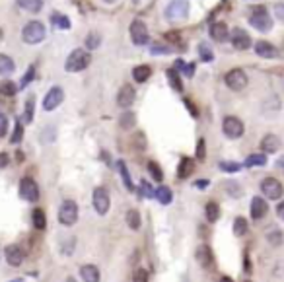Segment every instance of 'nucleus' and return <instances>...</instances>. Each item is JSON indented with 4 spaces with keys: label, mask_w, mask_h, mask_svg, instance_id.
Returning a JSON list of instances; mask_svg holds the SVG:
<instances>
[{
    "label": "nucleus",
    "mask_w": 284,
    "mask_h": 282,
    "mask_svg": "<svg viewBox=\"0 0 284 282\" xmlns=\"http://www.w3.org/2000/svg\"><path fill=\"white\" fill-rule=\"evenodd\" d=\"M90 62H92L90 51H86V49H74V51L68 55L66 62H64V70H66V72H80V70L88 68Z\"/></svg>",
    "instance_id": "nucleus-1"
},
{
    "label": "nucleus",
    "mask_w": 284,
    "mask_h": 282,
    "mask_svg": "<svg viewBox=\"0 0 284 282\" xmlns=\"http://www.w3.org/2000/svg\"><path fill=\"white\" fill-rule=\"evenodd\" d=\"M249 24H251L257 31H261V33H269V31L273 29V18H271V14L267 12L265 6H257V8L251 10Z\"/></svg>",
    "instance_id": "nucleus-2"
},
{
    "label": "nucleus",
    "mask_w": 284,
    "mask_h": 282,
    "mask_svg": "<svg viewBox=\"0 0 284 282\" xmlns=\"http://www.w3.org/2000/svg\"><path fill=\"white\" fill-rule=\"evenodd\" d=\"M45 35H47V29H45V26H43L41 22H29V24L24 27V31H22V39H24L27 45H37V43H41V41L45 39Z\"/></svg>",
    "instance_id": "nucleus-3"
},
{
    "label": "nucleus",
    "mask_w": 284,
    "mask_h": 282,
    "mask_svg": "<svg viewBox=\"0 0 284 282\" xmlns=\"http://www.w3.org/2000/svg\"><path fill=\"white\" fill-rule=\"evenodd\" d=\"M222 132L226 134L228 138H232V140L241 138L243 132H245V125H243V121H241L239 117L228 115V117H224V121H222Z\"/></svg>",
    "instance_id": "nucleus-4"
},
{
    "label": "nucleus",
    "mask_w": 284,
    "mask_h": 282,
    "mask_svg": "<svg viewBox=\"0 0 284 282\" xmlns=\"http://www.w3.org/2000/svg\"><path fill=\"white\" fill-rule=\"evenodd\" d=\"M129 31H130V39H132V43H134L136 47H142V45H148V43H150L148 27H146V24H144L142 20H132Z\"/></svg>",
    "instance_id": "nucleus-5"
},
{
    "label": "nucleus",
    "mask_w": 284,
    "mask_h": 282,
    "mask_svg": "<svg viewBox=\"0 0 284 282\" xmlns=\"http://www.w3.org/2000/svg\"><path fill=\"white\" fill-rule=\"evenodd\" d=\"M261 193L271 201H279V199H283L284 187L277 177H265L261 181Z\"/></svg>",
    "instance_id": "nucleus-6"
},
{
    "label": "nucleus",
    "mask_w": 284,
    "mask_h": 282,
    "mask_svg": "<svg viewBox=\"0 0 284 282\" xmlns=\"http://www.w3.org/2000/svg\"><path fill=\"white\" fill-rule=\"evenodd\" d=\"M78 220V205L74 201H64L58 208V222L62 226H74Z\"/></svg>",
    "instance_id": "nucleus-7"
},
{
    "label": "nucleus",
    "mask_w": 284,
    "mask_h": 282,
    "mask_svg": "<svg viewBox=\"0 0 284 282\" xmlns=\"http://www.w3.org/2000/svg\"><path fill=\"white\" fill-rule=\"evenodd\" d=\"M189 16V0H171L166 6V18L170 22H179Z\"/></svg>",
    "instance_id": "nucleus-8"
},
{
    "label": "nucleus",
    "mask_w": 284,
    "mask_h": 282,
    "mask_svg": "<svg viewBox=\"0 0 284 282\" xmlns=\"http://www.w3.org/2000/svg\"><path fill=\"white\" fill-rule=\"evenodd\" d=\"M92 203H94V208L100 216H105L109 212V206H111V199H109V193L105 187H96L94 189V197H92Z\"/></svg>",
    "instance_id": "nucleus-9"
},
{
    "label": "nucleus",
    "mask_w": 284,
    "mask_h": 282,
    "mask_svg": "<svg viewBox=\"0 0 284 282\" xmlns=\"http://www.w3.org/2000/svg\"><path fill=\"white\" fill-rule=\"evenodd\" d=\"M224 82H226V86L230 90L239 92V90H243V88L249 84V78H247L245 70H241V68H232L226 76H224Z\"/></svg>",
    "instance_id": "nucleus-10"
},
{
    "label": "nucleus",
    "mask_w": 284,
    "mask_h": 282,
    "mask_svg": "<svg viewBox=\"0 0 284 282\" xmlns=\"http://www.w3.org/2000/svg\"><path fill=\"white\" fill-rule=\"evenodd\" d=\"M20 197L27 203H35L39 199V187L31 177H24L20 181Z\"/></svg>",
    "instance_id": "nucleus-11"
},
{
    "label": "nucleus",
    "mask_w": 284,
    "mask_h": 282,
    "mask_svg": "<svg viewBox=\"0 0 284 282\" xmlns=\"http://www.w3.org/2000/svg\"><path fill=\"white\" fill-rule=\"evenodd\" d=\"M62 102H64V90L60 86H53L47 92V96L43 98V109L45 111H55Z\"/></svg>",
    "instance_id": "nucleus-12"
},
{
    "label": "nucleus",
    "mask_w": 284,
    "mask_h": 282,
    "mask_svg": "<svg viewBox=\"0 0 284 282\" xmlns=\"http://www.w3.org/2000/svg\"><path fill=\"white\" fill-rule=\"evenodd\" d=\"M230 41H232V45H233V49H237V51H247L249 47H251V37H249V33L245 31V29H241V27H235V29H232V33H230Z\"/></svg>",
    "instance_id": "nucleus-13"
},
{
    "label": "nucleus",
    "mask_w": 284,
    "mask_h": 282,
    "mask_svg": "<svg viewBox=\"0 0 284 282\" xmlns=\"http://www.w3.org/2000/svg\"><path fill=\"white\" fill-rule=\"evenodd\" d=\"M134 100H136V90L130 84H125L117 94V105L123 109H129L134 103Z\"/></svg>",
    "instance_id": "nucleus-14"
},
{
    "label": "nucleus",
    "mask_w": 284,
    "mask_h": 282,
    "mask_svg": "<svg viewBox=\"0 0 284 282\" xmlns=\"http://www.w3.org/2000/svg\"><path fill=\"white\" fill-rule=\"evenodd\" d=\"M195 259H197V263L203 267V269H210L212 267V263H214V255H212V249L208 247V245H199L197 247V251H195Z\"/></svg>",
    "instance_id": "nucleus-15"
},
{
    "label": "nucleus",
    "mask_w": 284,
    "mask_h": 282,
    "mask_svg": "<svg viewBox=\"0 0 284 282\" xmlns=\"http://www.w3.org/2000/svg\"><path fill=\"white\" fill-rule=\"evenodd\" d=\"M4 257H6V263L10 267H20L24 263V251L20 245H8L4 249Z\"/></svg>",
    "instance_id": "nucleus-16"
},
{
    "label": "nucleus",
    "mask_w": 284,
    "mask_h": 282,
    "mask_svg": "<svg viewBox=\"0 0 284 282\" xmlns=\"http://www.w3.org/2000/svg\"><path fill=\"white\" fill-rule=\"evenodd\" d=\"M283 146V140L277 136V134H265L263 140H261V150L263 154H275L279 152Z\"/></svg>",
    "instance_id": "nucleus-17"
},
{
    "label": "nucleus",
    "mask_w": 284,
    "mask_h": 282,
    "mask_svg": "<svg viewBox=\"0 0 284 282\" xmlns=\"http://www.w3.org/2000/svg\"><path fill=\"white\" fill-rule=\"evenodd\" d=\"M267 212H269L267 201L263 197H253V201H251V218L253 220H261V218L267 216Z\"/></svg>",
    "instance_id": "nucleus-18"
},
{
    "label": "nucleus",
    "mask_w": 284,
    "mask_h": 282,
    "mask_svg": "<svg viewBox=\"0 0 284 282\" xmlns=\"http://www.w3.org/2000/svg\"><path fill=\"white\" fill-rule=\"evenodd\" d=\"M255 55L261 56V58H277L279 49L275 45H271L269 41H257L255 43Z\"/></svg>",
    "instance_id": "nucleus-19"
},
{
    "label": "nucleus",
    "mask_w": 284,
    "mask_h": 282,
    "mask_svg": "<svg viewBox=\"0 0 284 282\" xmlns=\"http://www.w3.org/2000/svg\"><path fill=\"white\" fill-rule=\"evenodd\" d=\"M210 37H212L214 41H218V43L226 41L228 37H230V29H228L226 24H224V22H214V24L210 26Z\"/></svg>",
    "instance_id": "nucleus-20"
},
{
    "label": "nucleus",
    "mask_w": 284,
    "mask_h": 282,
    "mask_svg": "<svg viewBox=\"0 0 284 282\" xmlns=\"http://www.w3.org/2000/svg\"><path fill=\"white\" fill-rule=\"evenodd\" d=\"M80 279L84 282H100L102 275H100V269L96 265H84L80 269Z\"/></svg>",
    "instance_id": "nucleus-21"
},
{
    "label": "nucleus",
    "mask_w": 284,
    "mask_h": 282,
    "mask_svg": "<svg viewBox=\"0 0 284 282\" xmlns=\"http://www.w3.org/2000/svg\"><path fill=\"white\" fill-rule=\"evenodd\" d=\"M193 171H195V162L191 158H181V162L177 166V177L179 179H187V177L193 175Z\"/></svg>",
    "instance_id": "nucleus-22"
},
{
    "label": "nucleus",
    "mask_w": 284,
    "mask_h": 282,
    "mask_svg": "<svg viewBox=\"0 0 284 282\" xmlns=\"http://www.w3.org/2000/svg\"><path fill=\"white\" fill-rule=\"evenodd\" d=\"M150 76H152V68H150L148 64H138V66L132 68V78H134V82H138V84H144Z\"/></svg>",
    "instance_id": "nucleus-23"
},
{
    "label": "nucleus",
    "mask_w": 284,
    "mask_h": 282,
    "mask_svg": "<svg viewBox=\"0 0 284 282\" xmlns=\"http://www.w3.org/2000/svg\"><path fill=\"white\" fill-rule=\"evenodd\" d=\"M173 68H175L179 74L187 76V78H193V76H195V64H193V62H185V60L177 58L175 64H173Z\"/></svg>",
    "instance_id": "nucleus-24"
},
{
    "label": "nucleus",
    "mask_w": 284,
    "mask_h": 282,
    "mask_svg": "<svg viewBox=\"0 0 284 282\" xmlns=\"http://www.w3.org/2000/svg\"><path fill=\"white\" fill-rule=\"evenodd\" d=\"M18 6L29 14H37L43 8V0H18Z\"/></svg>",
    "instance_id": "nucleus-25"
},
{
    "label": "nucleus",
    "mask_w": 284,
    "mask_h": 282,
    "mask_svg": "<svg viewBox=\"0 0 284 282\" xmlns=\"http://www.w3.org/2000/svg\"><path fill=\"white\" fill-rule=\"evenodd\" d=\"M154 197L158 199V203H160V205H170L171 201H173V193H171L170 187H166V185H160V187L156 189Z\"/></svg>",
    "instance_id": "nucleus-26"
},
{
    "label": "nucleus",
    "mask_w": 284,
    "mask_h": 282,
    "mask_svg": "<svg viewBox=\"0 0 284 282\" xmlns=\"http://www.w3.org/2000/svg\"><path fill=\"white\" fill-rule=\"evenodd\" d=\"M166 76H168V82H170L171 90H175V92H183V82H181V76H179V72L175 70V68H170L168 72H166Z\"/></svg>",
    "instance_id": "nucleus-27"
},
{
    "label": "nucleus",
    "mask_w": 284,
    "mask_h": 282,
    "mask_svg": "<svg viewBox=\"0 0 284 282\" xmlns=\"http://www.w3.org/2000/svg\"><path fill=\"white\" fill-rule=\"evenodd\" d=\"M117 169H119V173H121V179H123L125 187H127L129 191H132V189H134V185H132V179H130V173H129L127 164H125L123 160H119V162H117Z\"/></svg>",
    "instance_id": "nucleus-28"
},
{
    "label": "nucleus",
    "mask_w": 284,
    "mask_h": 282,
    "mask_svg": "<svg viewBox=\"0 0 284 282\" xmlns=\"http://www.w3.org/2000/svg\"><path fill=\"white\" fill-rule=\"evenodd\" d=\"M267 164V154H251L245 160V168H263Z\"/></svg>",
    "instance_id": "nucleus-29"
},
{
    "label": "nucleus",
    "mask_w": 284,
    "mask_h": 282,
    "mask_svg": "<svg viewBox=\"0 0 284 282\" xmlns=\"http://www.w3.org/2000/svg\"><path fill=\"white\" fill-rule=\"evenodd\" d=\"M134 125H136V115L132 111H125L121 117H119V127H121V128L130 130Z\"/></svg>",
    "instance_id": "nucleus-30"
},
{
    "label": "nucleus",
    "mask_w": 284,
    "mask_h": 282,
    "mask_svg": "<svg viewBox=\"0 0 284 282\" xmlns=\"http://www.w3.org/2000/svg\"><path fill=\"white\" fill-rule=\"evenodd\" d=\"M51 24L58 27V29H70V20H68V16H64V14H60V12H53L51 14Z\"/></svg>",
    "instance_id": "nucleus-31"
},
{
    "label": "nucleus",
    "mask_w": 284,
    "mask_h": 282,
    "mask_svg": "<svg viewBox=\"0 0 284 282\" xmlns=\"http://www.w3.org/2000/svg\"><path fill=\"white\" fill-rule=\"evenodd\" d=\"M14 70H16V62L8 55H2V53H0V76L12 74Z\"/></svg>",
    "instance_id": "nucleus-32"
},
{
    "label": "nucleus",
    "mask_w": 284,
    "mask_h": 282,
    "mask_svg": "<svg viewBox=\"0 0 284 282\" xmlns=\"http://www.w3.org/2000/svg\"><path fill=\"white\" fill-rule=\"evenodd\" d=\"M125 220H127V226H129L130 230H138V228H140V224H142V220H140V214H138V210H134V208L127 210V214H125Z\"/></svg>",
    "instance_id": "nucleus-33"
},
{
    "label": "nucleus",
    "mask_w": 284,
    "mask_h": 282,
    "mask_svg": "<svg viewBox=\"0 0 284 282\" xmlns=\"http://www.w3.org/2000/svg\"><path fill=\"white\" fill-rule=\"evenodd\" d=\"M205 214H207V220L208 222H216L218 218H220V206H218V203H208L207 206H205Z\"/></svg>",
    "instance_id": "nucleus-34"
},
{
    "label": "nucleus",
    "mask_w": 284,
    "mask_h": 282,
    "mask_svg": "<svg viewBox=\"0 0 284 282\" xmlns=\"http://www.w3.org/2000/svg\"><path fill=\"white\" fill-rule=\"evenodd\" d=\"M31 222H33V226H35L37 230H45V226H47V216H45V212H43L41 208H35V210L31 212Z\"/></svg>",
    "instance_id": "nucleus-35"
},
{
    "label": "nucleus",
    "mask_w": 284,
    "mask_h": 282,
    "mask_svg": "<svg viewBox=\"0 0 284 282\" xmlns=\"http://www.w3.org/2000/svg\"><path fill=\"white\" fill-rule=\"evenodd\" d=\"M84 43H86V51H94V49H98L102 45V37H100V33L92 31V33H88Z\"/></svg>",
    "instance_id": "nucleus-36"
},
{
    "label": "nucleus",
    "mask_w": 284,
    "mask_h": 282,
    "mask_svg": "<svg viewBox=\"0 0 284 282\" xmlns=\"http://www.w3.org/2000/svg\"><path fill=\"white\" fill-rule=\"evenodd\" d=\"M199 56H201V60H205V62H212V60H214V51L210 49L208 43H201V45H199Z\"/></svg>",
    "instance_id": "nucleus-37"
},
{
    "label": "nucleus",
    "mask_w": 284,
    "mask_h": 282,
    "mask_svg": "<svg viewBox=\"0 0 284 282\" xmlns=\"http://www.w3.org/2000/svg\"><path fill=\"white\" fill-rule=\"evenodd\" d=\"M18 92V86L12 82V80H4V82H0V94L2 96H14Z\"/></svg>",
    "instance_id": "nucleus-38"
},
{
    "label": "nucleus",
    "mask_w": 284,
    "mask_h": 282,
    "mask_svg": "<svg viewBox=\"0 0 284 282\" xmlns=\"http://www.w3.org/2000/svg\"><path fill=\"white\" fill-rule=\"evenodd\" d=\"M245 231H247V220L243 216H237L233 220V233L235 235H245Z\"/></svg>",
    "instance_id": "nucleus-39"
},
{
    "label": "nucleus",
    "mask_w": 284,
    "mask_h": 282,
    "mask_svg": "<svg viewBox=\"0 0 284 282\" xmlns=\"http://www.w3.org/2000/svg\"><path fill=\"white\" fill-rule=\"evenodd\" d=\"M148 171H150V175H152L154 181H160V183H162V179H164V171H162V168H160L156 162H148Z\"/></svg>",
    "instance_id": "nucleus-40"
},
{
    "label": "nucleus",
    "mask_w": 284,
    "mask_h": 282,
    "mask_svg": "<svg viewBox=\"0 0 284 282\" xmlns=\"http://www.w3.org/2000/svg\"><path fill=\"white\" fill-rule=\"evenodd\" d=\"M218 168L222 169V171H226V173H237V171L241 169V164H237V162H228V160H224V162H220V164H218Z\"/></svg>",
    "instance_id": "nucleus-41"
},
{
    "label": "nucleus",
    "mask_w": 284,
    "mask_h": 282,
    "mask_svg": "<svg viewBox=\"0 0 284 282\" xmlns=\"http://www.w3.org/2000/svg\"><path fill=\"white\" fill-rule=\"evenodd\" d=\"M226 191L230 193V197H233V199H237V197H241V187L235 183V181H226Z\"/></svg>",
    "instance_id": "nucleus-42"
},
{
    "label": "nucleus",
    "mask_w": 284,
    "mask_h": 282,
    "mask_svg": "<svg viewBox=\"0 0 284 282\" xmlns=\"http://www.w3.org/2000/svg\"><path fill=\"white\" fill-rule=\"evenodd\" d=\"M140 193H142V197H146V199H154V189H152V185L146 181V179H142L140 181Z\"/></svg>",
    "instance_id": "nucleus-43"
},
{
    "label": "nucleus",
    "mask_w": 284,
    "mask_h": 282,
    "mask_svg": "<svg viewBox=\"0 0 284 282\" xmlns=\"http://www.w3.org/2000/svg\"><path fill=\"white\" fill-rule=\"evenodd\" d=\"M267 239H269L271 245H281L283 243V231L281 230H273V231L267 233Z\"/></svg>",
    "instance_id": "nucleus-44"
},
{
    "label": "nucleus",
    "mask_w": 284,
    "mask_h": 282,
    "mask_svg": "<svg viewBox=\"0 0 284 282\" xmlns=\"http://www.w3.org/2000/svg\"><path fill=\"white\" fill-rule=\"evenodd\" d=\"M205 158H207V142H205V138H199V142H197V160L203 162Z\"/></svg>",
    "instance_id": "nucleus-45"
},
{
    "label": "nucleus",
    "mask_w": 284,
    "mask_h": 282,
    "mask_svg": "<svg viewBox=\"0 0 284 282\" xmlns=\"http://www.w3.org/2000/svg\"><path fill=\"white\" fill-rule=\"evenodd\" d=\"M22 136H24V127H22V123L18 121V123H16V128H14V134H12V138H10V142H12V144H18V142L22 140Z\"/></svg>",
    "instance_id": "nucleus-46"
},
{
    "label": "nucleus",
    "mask_w": 284,
    "mask_h": 282,
    "mask_svg": "<svg viewBox=\"0 0 284 282\" xmlns=\"http://www.w3.org/2000/svg\"><path fill=\"white\" fill-rule=\"evenodd\" d=\"M150 51H152V55H170L171 47H168V45H152Z\"/></svg>",
    "instance_id": "nucleus-47"
},
{
    "label": "nucleus",
    "mask_w": 284,
    "mask_h": 282,
    "mask_svg": "<svg viewBox=\"0 0 284 282\" xmlns=\"http://www.w3.org/2000/svg\"><path fill=\"white\" fill-rule=\"evenodd\" d=\"M24 119H26V123H31V121H33V98H29L27 103H26V115H24Z\"/></svg>",
    "instance_id": "nucleus-48"
},
{
    "label": "nucleus",
    "mask_w": 284,
    "mask_h": 282,
    "mask_svg": "<svg viewBox=\"0 0 284 282\" xmlns=\"http://www.w3.org/2000/svg\"><path fill=\"white\" fill-rule=\"evenodd\" d=\"M33 78H35V66H29V68H27V72H26V76H24V80H22V84H20V86H22V88H26V86H27V84H29V82H31V80H33Z\"/></svg>",
    "instance_id": "nucleus-49"
},
{
    "label": "nucleus",
    "mask_w": 284,
    "mask_h": 282,
    "mask_svg": "<svg viewBox=\"0 0 284 282\" xmlns=\"http://www.w3.org/2000/svg\"><path fill=\"white\" fill-rule=\"evenodd\" d=\"M132 282H148V273L144 269H136L132 275Z\"/></svg>",
    "instance_id": "nucleus-50"
},
{
    "label": "nucleus",
    "mask_w": 284,
    "mask_h": 282,
    "mask_svg": "<svg viewBox=\"0 0 284 282\" xmlns=\"http://www.w3.org/2000/svg\"><path fill=\"white\" fill-rule=\"evenodd\" d=\"M273 12H275V16H277L281 22H284V2H277V4L273 6Z\"/></svg>",
    "instance_id": "nucleus-51"
},
{
    "label": "nucleus",
    "mask_w": 284,
    "mask_h": 282,
    "mask_svg": "<svg viewBox=\"0 0 284 282\" xmlns=\"http://www.w3.org/2000/svg\"><path fill=\"white\" fill-rule=\"evenodd\" d=\"M6 132H8V117L0 113V136H4Z\"/></svg>",
    "instance_id": "nucleus-52"
},
{
    "label": "nucleus",
    "mask_w": 284,
    "mask_h": 282,
    "mask_svg": "<svg viewBox=\"0 0 284 282\" xmlns=\"http://www.w3.org/2000/svg\"><path fill=\"white\" fill-rule=\"evenodd\" d=\"M183 103L187 105V109H189V113H191L193 117H199V109H197V105H195V103H193L189 98H185V100H183Z\"/></svg>",
    "instance_id": "nucleus-53"
},
{
    "label": "nucleus",
    "mask_w": 284,
    "mask_h": 282,
    "mask_svg": "<svg viewBox=\"0 0 284 282\" xmlns=\"http://www.w3.org/2000/svg\"><path fill=\"white\" fill-rule=\"evenodd\" d=\"M8 164H10V156H8L6 152H0V169L6 168Z\"/></svg>",
    "instance_id": "nucleus-54"
},
{
    "label": "nucleus",
    "mask_w": 284,
    "mask_h": 282,
    "mask_svg": "<svg viewBox=\"0 0 284 282\" xmlns=\"http://www.w3.org/2000/svg\"><path fill=\"white\" fill-rule=\"evenodd\" d=\"M166 39H168V41H177V43H179V41H181V35L175 33V31H170V33H166Z\"/></svg>",
    "instance_id": "nucleus-55"
},
{
    "label": "nucleus",
    "mask_w": 284,
    "mask_h": 282,
    "mask_svg": "<svg viewBox=\"0 0 284 282\" xmlns=\"http://www.w3.org/2000/svg\"><path fill=\"white\" fill-rule=\"evenodd\" d=\"M208 185H210V181H208V179H199V181L195 183V187H197V189H207Z\"/></svg>",
    "instance_id": "nucleus-56"
},
{
    "label": "nucleus",
    "mask_w": 284,
    "mask_h": 282,
    "mask_svg": "<svg viewBox=\"0 0 284 282\" xmlns=\"http://www.w3.org/2000/svg\"><path fill=\"white\" fill-rule=\"evenodd\" d=\"M277 214H279L281 220H284V201L283 203H279V206H277Z\"/></svg>",
    "instance_id": "nucleus-57"
},
{
    "label": "nucleus",
    "mask_w": 284,
    "mask_h": 282,
    "mask_svg": "<svg viewBox=\"0 0 284 282\" xmlns=\"http://www.w3.org/2000/svg\"><path fill=\"white\" fill-rule=\"evenodd\" d=\"M279 168H281V169L284 171V156L281 158V160H279Z\"/></svg>",
    "instance_id": "nucleus-58"
},
{
    "label": "nucleus",
    "mask_w": 284,
    "mask_h": 282,
    "mask_svg": "<svg viewBox=\"0 0 284 282\" xmlns=\"http://www.w3.org/2000/svg\"><path fill=\"white\" fill-rule=\"evenodd\" d=\"M220 282H233V281H232L230 277H222V279H220Z\"/></svg>",
    "instance_id": "nucleus-59"
},
{
    "label": "nucleus",
    "mask_w": 284,
    "mask_h": 282,
    "mask_svg": "<svg viewBox=\"0 0 284 282\" xmlns=\"http://www.w3.org/2000/svg\"><path fill=\"white\" fill-rule=\"evenodd\" d=\"M2 39H4V31L0 29V41H2Z\"/></svg>",
    "instance_id": "nucleus-60"
},
{
    "label": "nucleus",
    "mask_w": 284,
    "mask_h": 282,
    "mask_svg": "<svg viewBox=\"0 0 284 282\" xmlns=\"http://www.w3.org/2000/svg\"><path fill=\"white\" fill-rule=\"evenodd\" d=\"M134 2H138V0H134Z\"/></svg>",
    "instance_id": "nucleus-61"
}]
</instances>
